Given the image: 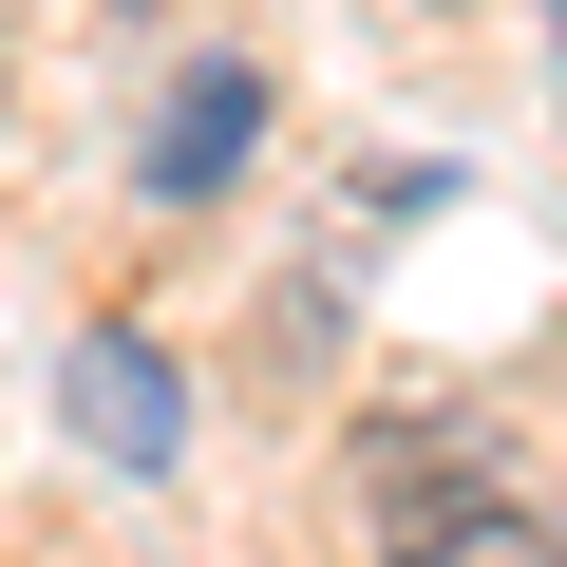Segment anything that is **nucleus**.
Wrapping results in <instances>:
<instances>
[{
	"label": "nucleus",
	"instance_id": "1",
	"mask_svg": "<svg viewBox=\"0 0 567 567\" xmlns=\"http://www.w3.org/2000/svg\"><path fill=\"white\" fill-rule=\"evenodd\" d=\"M58 416H76V454H114V473H171V454H189V379H171V341H133V322H95V341L58 360Z\"/></svg>",
	"mask_w": 567,
	"mask_h": 567
},
{
	"label": "nucleus",
	"instance_id": "2",
	"mask_svg": "<svg viewBox=\"0 0 567 567\" xmlns=\"http://www.w3.org/2000/svg\"><path fill=\"white\" fill-rule=\"evenodd\" d=\"M379 492V567H548V511L492 473H360Z\"/></svg>",
	"mask_w": 567,
	"mask_h": 567
},
{
	"label": "nucleus",
	"instance_id": "3",
	"mask_svg": "<svg viewBox=\"0 0 567 567\" xmlns=\"http://www.w3.org/2000/svg\"><path fill=\"white\" fill-rule=\"evenodd\" d=\"M246 152H265V76H246V58H189L171 114H152V208H208Z\"/></svg>",
	"mask_w": 567,
	"mask_h": 567
}]
</instances>
